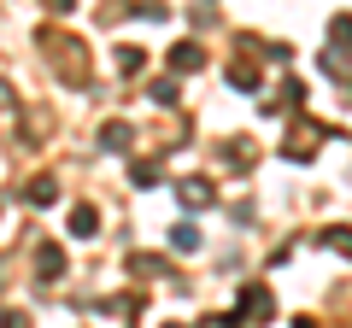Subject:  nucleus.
Returning <instances> with one entry per match:
<instances>
[{"label":"nucleus","mask_w":352,"mask_h":328,"mask_svg":"<svg viewBox=\"0 0 352 328\" xmlns=\"http://www.w3.org/2000/svg\"><path fill=\"white\" fill-rule=\"evenodd\" d=\"M264 316H270V293L258 281H247L241 288V305H235V323H264Z\"/></svg>","instance_id":"f03ea898"},{"label":"nucleus","mask_w":352,"mask_h":328,"mask_svg":"<svg viewBox=\"0 0 352 328\" xmlns=\"http://www.w3.org/2000/svg\"><path fill=\"white\" fill-rule=\"evenodd\" d=\"M170 253H200V229H194V223H176L170 229Z\"/></svg>","instance_id":"0eeeda50"},{"label":"nucleus","mask_w":352,"mask_h":328,"mask_svg":"<svg viewBox=\"0 0 352 328\" xmlns=\"http://www.w3.org/2000/svg\"><path fill=\"white\" fill-rule=\"evenodd\" d=\"M170 328H182V323H170Z\"/></svg>","instance_id":"dca6fc26"},{"label":"nucleus","mask_w":352,"mask_h":328,"mask_svg":"<svg viewBox=\"0 0 352 328\" xmlns=\"http://www.w3.org/2000/svg\"><path fill=\"white\" fill-rule=\"evenodd\" d=\"M329 41H335L340 53H352V18H346V12H340L335 24H329Z\"/></svg>","instance_id":"9b49d317"},{"label":"nucleus","mask_w":352,"mask_h":328,"mask_svg":"<svg viewBox=\"0 0 352 328\" xmlns=\"http://www.w3.org/2000/svg\"><path fill=\"white\" fill-rule=\"evenodd\" d=\"M229 82H235V89H258V59H252V53H241V59L229 65Z\"/></svg>","instance_id":"20e7f679"},{"label":"nucleus","mask_w":352,"mask_h":328,"mask_svg":"<svg viewBox=\"0 0 352 328\" xmlns=\"http://www.w3.org/2000/svg\"><path fill=\"white\" fill-rule=\"evenodd\" d=\"M323 240H329V246H340V253H346V258H352V229H329V235H323Z\"/></svg>","instance_id":"4468645a"},{"label":"nucleus","mask_w":352,"mask_h":328,"mask_svg":"<svg viewBox=\"0 0 352 328\" xmlns=\"http://www.w3.org/2000/svg\"><path fill=\"white\" fill-rule=\"evenodd\" d=\"M176 200L200 211V205H212V182H176Z\"/></svg>","instance_id":"423d86ee"},{"label":"nucleus","mask_w":352,"mask_h":328,"mask_svg":"<svg viewBox=\"0 0 352 328\" xmlns=\"http://www.w3.org/2000/svg\"><path fill=\"white\" fill-rule=\"evenodd\" d=\"M170 65H176V71H200V65H206V53L194 47V41H182V47L170 53Z\"/></svg>","instance_id":"1a4fd4ad"},{"label":"nucleus","mask_w":352,"mask_h":328,"mask_svg":"<svg viewBox=\"0 0 352 328\" xmlns=\"http://www.w3.org/2000/svg\"><path fill=\"white\" fill-rule=\"evenodd\" d=\"M41 47H47L53 71H59L65 82H88V71H82V41H71V36H41Z\"/></svg>","instance_id":"f257e3e1"},{"label":"nucleus","mask_w":352,"mask_h":328,"mask_svg":"<svg viewBox=\"0 0 352 328\" xmlns=\"http://www.w3.org/2000/svg\"><path fill=\"white\" fill-rule=\"evenodd\" d=\"M141 65H147V53H141V47H124V53H118V71H124V76H135Z\"/></svg>","instance_id":"f8f14e48"},{"label":"nucleus","mask_w":352,"mask_h":328,"mask_svg":"<svg viewBox=\"0 0 352 328\" xmlns=\"http://www.w3.org/2000/svg\"><path fill=\"white\" fill-rule=\"evenodd\" d=\"M100 147H106V152H124V147H129V129H124V124H106V129H100Z\"/></svg>","instance_id":"9d476101"},{"label":"nucleus","mask_w":352,"mask_h":328,"mask_svg":"<svg viewBox=\"0 0 352 328\" xmlns=\"http://www.w3.org/2000/svg\"><path fill=\"white\" fill-rule=\"evenodd\" d=\"M94 229H100V211H94V205H76V211H71V235L76 240H94Z\"/></svg>","instance_id":"39448f33"},{"label":"nucleus","mask_w":352,"mask_h":328,"mask_svg":"<svg viewBox=\"0 0 352 328\" xmlns=\"http://www.w3.org/2000/svg\"><path fill=\"white\" fill-rule=\"evenodd\" d=\"M53 200H59V194H53V182H47V176L30 182V205H53Z\"/></svg>","instance_id":"ddd939ff"},{"label":"nucleus","mask_w":352,"mask_h":328,"mask_svg":"<svg viewBox=\"0 0 352 328\" xmlns=\"http://www.w3.org/2000/svg\"><path fill=\"white\" fill-rule=\"evenodd\" d=\"M317 135H323L317 124H294V135H288V147H282V152H288V159H311V152H317Z\"/></svg>","instance_id":"7ed1b4c3"},{"label":"nucleus","mask_w":352,"mask_h":328,"mask_svg":"<svg viewBox=\"0 0 352 328\" xmlns=\"http://www.w3.org/2000/svg\"><path fill=\"white\" fill-rule=\"evenodd\" d=\"M36 270H41V281H47V276H65V253H59V246H41V253H36Z\"/></svg>","instance_id":"6e6552de"},{"label":"nucleus","mask_w":352,"mask_h":328,"mask_svg":"<svg viewBox=\"0 0 352 328\" xmlns=\"http://www.w3.org/2000/svg\"><path fill=\"white\" fill-rule=\"evenodd\" d=\"M0 328H30V316L24 311H6V316H0Z\"/></svg>","instance_id":"2eb2a0df"}]
</instances>
